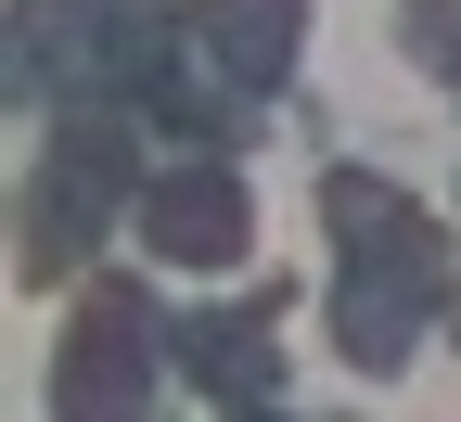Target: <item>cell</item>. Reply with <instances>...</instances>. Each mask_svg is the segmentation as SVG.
<instances>
[{"label":"cell","mask_w":461,"mask_h":422,"mask_svg":"<svg viewBox=\"0 0 461 422\" xmlns=\"http://www.w3.org/2000/svg\"><path fill=\"white\" fill-rule=\"evenodd\" d=\"M321 218H333V244H346V269H333V346L359 358V372H397V358L423 346L436 294H448L436 218L411 193H384V179H359V166L321 193Z\"/></svg>","instance_id":"cell-1"},{"label":"cell","mask_w":461,"mask_h":422,"mask_svg":"<svg viewBox=\"0 0 461 422\" xmlns=\"http://www.w3.org/2000/svg\"><path fill=\"white\" fill-rule=\"evenodd\" d=\"M115 205H129V115H77V129L51 141L39 205H26V256H39V269H65Z\"/></svg>","instance_id":"cell-2"},{"label":"cell","mask_w":461,"mask_h":422,"mask_svg":"<svg viewBox=\"0 0 461 422\" xmlns=\"http://www.w3.org/2000/svg\"><path fill=\"white\" fill-rule=\"evenodd\" d=\"M51 397H65V409H141V397H154V308H141L129 282H103L90 308H77Z\"/></svg>","instance_id":"cell-3"},{"label":"cell","mask_w":461,"mask_h":422,"mask_svg":"<svg viewBox=\"0 0 461 422\" xmlns=\"http://www.w3.org/2000/svg\"><path fill=\"white\" fill-rule=\"evenodd\" d=\"M141 244H154L167 269H244L257 205H244V179H230V166H180V179H154V193H141Z\"/></svg>","instance_id":"cell-4"},{"label":"cell","mask_w":461,"mask_h":422,"mask_svg":"<svg viewBox=\"0 0 461 422\" xmlns=\"http://www.w3.org/2000/svg\"><path fill=\"white\" fill-rule=\"evenodd\" d=\"M14 90L103 103L115 90V13H103V0H26V13H14Z\"/></svg>","instance_id":"cell-5"},{"label":"cell","mask_w":461,"mask_h":422,"mask_svg":"<svg viewBox=\"0 0 461 422\" xmlns=\"http://www.w3.org/2000/svg\"><path fill=\"white\" fill-rule=\"evenodd\" d=\"M193 26L230 51L244 90H282V77H295V39H308V0H205Z\"/></svg>","instance_id":"cell-6"},{"label":"cell","mask_w":461,"mask_h":422,"mask_svg":"<svg viewBox=\"0 0 461 422\" xmlns=\"http://www.w3.org/2000/svg\"><path fill=\"white\" fill-rule=\"evenodd\" d=\"M180 372L205 384V397H282V346H269V320H193L180 333Z\"/></svg>","instance_id":"cell-7"}]
</instances>
